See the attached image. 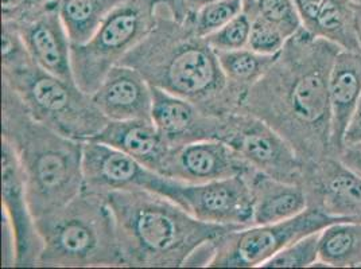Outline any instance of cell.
Here are the masks:
<instances>
[{
    "mask_svg": "<svg viewBox=\"0 0 361 269\" xmlns=\"http://www.w3.org/2000/svg\"><path fill=\"white\" fill-rule=\"evenodd\" d=\"M341 50L302 27L239 106L271 125L305 165L333 156L329 78Z\"/></svg>",
    "mask_w": 361,
    "mask_h": 269,
    "instance_id": "cell-1",
    "label": "cell"
},
{
    "mask_svg": "<svg viewBox=\"0 0 361 269\" xmlns=\"http://www.w3.org/2000/svg\"><path fill=\"white\" fill-rule=\"evenodd\" d=\"M121 63L134 68L151 87L182 97L208 115L223 116L240 106V94L229 85L216 50L161 1L149 35Z\"/></svg>",
    "mask_w": 361,
    "mask_h": 269,
    "instance_id": "cell-2",
    "label": "cell"
},
{
    "mask_svg": "<svg viewBox=\"0 0 361 269\" xmlns=\"http://www.w3.org/2000/svg\"><path fill=\"white\" fill-rule=\"evenodd\" d=\"M128 268H180L201 244L241 226L209 224L147 190L104 194Z\"/></svg>",
    "mask_w": 361,
    "mask_h": 269,
    "instance_id": "cell-3",
    "label": "cell"
},
{
    "mask_svg": "<svg viewBox=\"0 0 361 269\" xmlns=\"http://www.w3.org/2000/svg\"><path fill=\"white\" fill-rule=\"evenodd\" d=\"M1 89V140L16 152L37 221L81 194L84 142L32 119L14 90Z\"/></svg>",
    "mask_w": 361,
    "mask_h": 269,
    "instance_id": "cell-4",
    "label": "cell"
},
{
    "mask_svg": "<svg viewBox=\"0 0 361 269\" xmlns=\"http://www.w3.org/2000/svg\"><path fill=\"white\" fill-rule=\"evenodd\" d=\"M1 84L14 90L32 119L71 139L88 142L109 120L92 96L39 68L29 54L16 26L3 22Z\"/></svg>",
    "mask_w": 361,
    "mask_h": 269,
    "instance_id": "cell-5",
    "label": "cell"
},
{
    "mask_svg": "<svg viewBox=\"0 0 361 269\" xmlns=\"http://www.w3.org/2000/svg\"><path fill=\"white\" fill-rule=\"evenodd\" d=\"M44 241L38 267L126 268L114 213L106 196L82 190L35 221Z\"/></svg>",
    "mask_w": 361,
    "mask_h": 269,
    "instance_id": "cell-6",
    "label": "cell"
},
{
    "mask_svg": "<svg viewBox=\"0 0 361 269\" xmlns=\"http://www.w3.org/2000/svg\"><path fill=\"white\" fill-rule=\"evenodd\" d=\"M158 1L124 0L106 15L90 41L72 46V68L80 89L92 96L108 72L149 35Z\"/></svg>",
    "mask_w": 361,
    "mask_h": 269,
    "instance_id": "cell-7",
    "label": "cell"
},
{
    "mask_svg": "<svg viewBox=\"0 0 361 269\" xmlns=\"http://www.w3.org/2000/svg\"><path fill=\"white\" fill-rule=\"evenodd\" d=\"M348 221L322 210L307 206L300 214L274 224L251 225L233 229L216 239V254L211 268H255L262 267L287 245L325 227Z\"/></svg>",
    "mask_w": 361,
    "mask_h": 269,
    "instance_id": "cell-8",
    "label": "cell"
},
{
    "mask_svg": "<svg viewBox=\"0 0 361 269\" xmlns=\"http://www.w3.org/2000/svg\"><path fill=\"white\" fill-rule=\"evenodd\" d=\"M217 140L226 142L257 171L275 180L303 183L305 165L266 121L238 109L219 116Z\"/></svg>",
    "mask_w": 361,
    "mask_h": 269,
    "instance_id": "cell-9",
    "label": "cell"
},
{
    "mask_svg": "<svg viewBox=\"0 0 361 269\" xmlns=\"http://www.w3.org/2000/svg\"><path fill=\"white\" fill-rule=\"evenodd\" d=\"M82 174L85 192L104 195L119 190H147L180 205V180L165 177L118 149L94 140L84 142Z\"/></svg>",
    "mask_w": 361,
    "mask_h": 269,
    "instance_id": "cell-10",
    "label": "cell"
},
{
    "mask_svg": "<svg viewBox=\"0 0 361 269\" xmlns=\"http://www.w3.org/2000/svg\"><path fill=\"white\" fill-rule=\"evenodd\" d=\"M180 206L198 220L226 226H251L254 198L245 175L207 183L182 182Z\"/></svg>",
    "mask_w": 361,
    "mask_h": 269,
    "instance_id": "cell-11",
    "label": "cell"
},
{
    "mask_svg": "<svg viewBox=\"0 0 361 269\" xmlns=\"http://www.w3.org/2000/svg\"><path fill=\"white\" fill-rule=\"evenodd\" d=\"M1 217L16 237V267H38L44 249L16 152L1 140Z\"/></svg>",
    "mask_w": 361,
    "mask_h": 269,
    "instance_id": "cell-12",
    "label": "cell"
},
{
    "mask_svg": "<svg viewBox=\"0 0 361 269\" xmlns=\"http://www.w3.org/2000/svg\"><path fill=\"white\" fill-rule=\"evenodd\" d=\"M302 186L307 195V206L361 223V177L338 158L328 156L305 165Z\"/></svg>",
    "mask_w": 361,
    "mask_h": 269,
    "instance_id": "cell-13",
    "label": "cell"
},
{
    "mask_svg": "<svg viewBox=\"0 0 361 269\" xmlns=\"http://www.w3.org/2000/svg\"><path fill=\"white\" fill-rule=\"evenodd\" d=\"M254 167L221 140H201L170 149L161 174L186 183L247 175Z\"/></svg>",
    "mask_w": 361,
    "mask_h": 269,
    "instance_id": "cell-14",
    "label": "cell"
},
{
    "mask_svg": "<svg viewBox=\"0 0 361 269\" xmlns=\"http://www.w3.org/2000/svg\"><path fill=\"white\" fill-rule=\"evenodd\" d=\"M151 120L170 149L217 140L219 116L208 115L193 103L154 87Z\"/></svg>",
    "mask_w": 361,
    "mask_h": 269,
    "instance_id": "cell-15",
    "label": "cell"
},
{
    "mask_svg": "<svg viewBox=\"0 0 361 269\" xmlns=\"http://www.w3.org/2000/svg\"><path fill=\"white\" fill-rule=\"evenodd\" d=\"M14 26L39 68L63 80L75 81L72 42L57 10V3L42 14Z\"/></svg>",
    "mask_w": 361,
    "mask_h": 269,
    "instance_id": "cell-16",
    "label": "cell"
},
{
    "mask_svg": "<svg viewBox=\"0 0 361 269\" xmlns=\"http://www.w3.org/2000/svg\"><path fill=\"white\" fill-rule=\"evenodd\" d=\"M92 99L109 121L151 120L152 87L131 66H114Z\"/></svg>",
    "mask_w": 361,
    "mask_h": 269,
    "instance_id": "cell-17",
    "label": "cell"
},
{
    "mask_svg": "<svg viewBox=\"0 0 361 269\" xmlns=\"http://www.w3.org/2000/svg\"><path fill=\"white\" fill-rule=\"evenodd\" d=\"M302 26L343 50L361 53V3L356 0H294Z\"/></svg>",
    "mask_w": 361,
    "mask_h": 269,
    "instance_id": "cell-18",
    "label": "cell"
},
{
    "mask_svg": "<svg viewBox=\"0 0 361 269\" xmlns=\"http://www.w3.org/2000/svg\"><path fill=\"white\" fill-rule=\"evenodd\" d=\"M361 97V53L341 50L331 68L329 99L331 109L333 156L344 147L348 124Z\"/></svg>",
    "mask_w": 361,
    "mask_h": 269,
    "instance_id": "cell-19",
    "label": "cell"
},
{
    "mask_svg": "<svg viewBox=\"0 0 361 269\" xmlns=\"http://www.w3.org/2000/svg\"><path fill=\"white\" fill-rule=\"evenodd\" d=\"M92 140L118 149L159 174L170 151L154 121L147 119L108 121Z\"/></svg>",
    "mask_w": 361,
    "mask_h": 269,
    "instance_id": "cell-20",
    "label": "cell"
},
{
    "mask_svg": "<svg viewBox=\"0 0 361 269\" xmlns=\"http://www.w3.org/2000/svg\"><path fill=\"white\" fill-rule=\"evenodd\" d=\"M245 177L254 198L252 225L285 221L307 208V195L302 184L275 180L256 168Z\"/></svg>",
    "mask_w": 361,
    "mask_h": 269,
    "instance_id": "cell-21",
    "label": "cell"
},
{
    "mask_svg": "<svg viewBox=\"0 0 361 269\" xmlns=\"http://www.w3.org/2000/svg\"><path fill=\"white\" fill-rule=\"evenodd\" d=\"M319 260L313 267H361V223L341 221L319 233Z\"/></svg>",
    "mask_w": 361,
    "mask_h": 269,
    "instance_id": "cell-22",
    "label": "cell"
},
{
    "mask_svg": "<svg viewBox=\"0 0 361 269\" xmlns=\"http://www.w3.org/2000/svg\"><path fill=\"white\" fill-rule=\"evenodd\" d=\"M124 0H56L72 46L85 44Z\"/></svg>",
    "mask_w": 361,
    "mask_h": 269,
    "instance_id": "cell-23",
    "label": "cell"
},
{
    "mask_svg": "<svg viewBox=\"0 0 361 269\" xmlns=\"http://www.w3.org/2000/svg\"><path fill=\"white\" fill-rule=\"evenodd\" d=\"M216 53L229 85L240 94L241 101L248 90L267 73L278 56H263L248 47Z\"/></svg>",
    "mask_w": 361,
    "mask_h": 269,
    "instance_id": "cell-24",
    "label": "cell"
},
{
    "mask_svg": "<svg viewBox=\"0 0 361 269\" xmlns=\"http://www.w3.org/2000/svg\"><path fill=\"white\" fill-rule=\"evenodd\" d=\"M243 13L276 26L287 38L303 27L294 0H243Z\"/></svg>",
    "mask_w": 361,
    "mask_h": 269,
    "instance_id": "cell-25",
    "label": "cell"
},
{
    "mask_svg": "<svg viewBox=\"0 0 361 269\" xmlns=\"http://www.w3.org/2000/svg\"><path fill=\"white\" fill-rule=\"evenodd\" d=\"M243 13V0H216L198 10L189 25L197 35L207 38Z\"/></svg>",
    "mask_w": 361,
    "mask_h": 269,
    "instance_id": "cell-26",
    "label": "cell"
},
{
    "mask_svg": "<svg viewBox=\"0 0 361 269\" xmlns=\"http://www.w3.org/2000/svg\"><path fill=\"white\" fill-rule=\"evenodd\" d=\"M319 233H313L287 245L260 268H309L319 260Z\"/></svg>",
    "mask_w": 361,
    "mask_h": 269,
    "instance_id": "cell-27",
    "label": "cell"
},
{
    "mask_svg": "<svg viewBox=\"0 0 361 269\" xmlns=\"http://www.w3.org/2000/svg\"><path fill=\"white\" fill-rule=\"evenodd\" d=\"M251 31L250 18L241 13L240 15L233 18L224 27L207 37V41L216 51H229L238 50L248 46Z\"/></svg>",
    "mask_w": 361,
    "mask_h": 269,
    "instance_id": "cell-28",
    "label": "cell"
},
{
    "mask_svg": "<svg viewBox=\"0 0 361 269\" xmlns=\"http://www.w3.org/2000/svg\"><path fill=\"white\" fill-rule=\"evenodd\" d=\"M251 31L248 39V49L263 56L278 54L286 44L285 32L263 19H250Z\"/></svg>",
    "mask_w": 361,
    "mask_h": 269,
    "instance_id": "cell-29",
    "label": "cell"
},
{
    "mask_svg": "<svg viewBox=\"0 0 361 269\" xmlns=\"http://www.w3.org/2000/svg\"><path fill=\"white\" fill-rule=\"evenodd\" d=\"M56 4V0H1V22L19 25Z\"/></svg>",
    "mask_w": 361,
    "mask_h": 269,
    "instance_id": "cell-30",
    "label": "cell"
},
{
    "mask_svg": "<svg viewBox=\"0 0 361 269\" xmlns=\"http://www.w3.org/2000/svg\"><path fill=\"white\" fill-rule=\"evenodd\" d=\"M170 14L180 23H188L196 15L198 10L216 0H159Z\"/></svg>",
    "mask_w": 361,
    "mask_h": 269,
    "instance_id": "cell-31",
    "label": "cell"
},
{
    "mask_svg": "<svg viewBox=\"0 0 361 269\" xmlns=\"http://www.w3.org/2000/svg\"><path fill=\"white\" fill-rule=\"evenodd\" d=\"M337 158L361 177V143L345 144Z\"/></svg>",
    "mask_w": 361,
    "mask_h": 269,
    "instance_id": "cell-32",
    "label": "cell"
},
{
    "mask_svg": "<svg viewBox=\"0 0 361 269\" xmlns=\"http://www.w3.org/2000/svg\"><path fill=\"white\" fill-rule=\"evenodd\" d=\"M355 143H361V97L348 124L344 136V146Z\"/></svg>",
    "mask_w": 361,
    "mask_h": 269,
    "instance_id": "cell-33",
    "label": "cell"
}]
</instances>
